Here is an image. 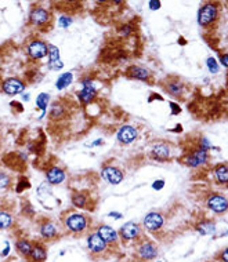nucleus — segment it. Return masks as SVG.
Here are the masks:
<instances>
[{
    "label": "nucleus",
    "instance_id": "nucleus-1",
    "mask_svg": "<svg viewBox=\"0 0 228 262\" xmlns=\"http://www.w3.org/2000/svg\"><path fill=\"white\" fill-rule=\"evenodd\" d=\"M65 226L72 233H82L87 229V218L78 212L69 214L65 218Z\"/></svg>",
    "mask_w": 228,
    "mask_h": 262
},
{
    "label": "nucleus",
    "instance_id": "nucleus-2",
    "mask_svg": "<svg viewBox=\"0 0 228 262\" xmlns=\"http://www.w3.org/2000/svg\"><path fill=\"white\" fill-rule=\"evenodd\" d=\"M219 15V8L213 3H206L198 13V22L201 26H208L215 22Z\"/></svg>",
    "mask_w": 228,
    "mask_h": 262
},
{
    "label": "nucleus",
    "instance_id": "nucleus-3",
    "mask_svg": "<svg viewBox=\"0 0 228 262\" xmlns=\"http://www.w3.org/2000/svg\"><path fill=\"white\" fill-rule=\"evenodd\" d=\"M26 52L32 59H42L49 54V46L43 40H33L28 45Z\"/></svg>",
    "mask_w": 228,
    "mask_h": 262
},
{
    "label": "nucleus",
    "instance_id": "nucleus-4",
    "mask_svg": "<svg viewBox=\"0 0 228 262\" xmlns=\"http://www.w3.org/2000/svg\"><path fill=\"white\" fill-rule=\"evenodd\" d=\"M144 228L150 232H158L162 229L163 224H165V218L162 214H159L157 211H152L150 214H147L144 218Z\"/></svg>",
    "mask_w": 228,
    "mask_h": 262
},
{
    "label": "nucleus",
    "instance_id": "nucleus-5",
    "mask_svg": "<svg viewBox=\"0 0 228 262\" xmlns=\"http://www.w3.org/2000/svg\"><path fill=\"white\" fill-rule=\"evenodd\" d=\"M87 247L90 250L91 254H94V256H101V254H104L105 251H107L108 244L105 243L104 240L98 236L97 232H94V233H91V235H89V237H87Z\"/></svg>",
    "mask_w": 228,
    "mask_h": 262
},
{
    "label": "nucleus",
    "instance_id": "nucleus-6",
    "mask_svg": "<svg viewBox=\"0 0 228 262\" xmlns=\"http://www.w3.org/2000/svg\"><path fill=\"white\" fill-rule=\"evenodd\" d=\"M206 205H208L209 210H212L216 214H222L224 211H227L228 209V202L227 199L222 196V195H219V193H213V195H210L208 199V202H206Z\"/></svg>",
    "mask_w": 228,
    "mask_h": 262
},
{
    "label": "nucleus",
    "instance_id": "nucleus-7",
    "mask_svg": "<svg viewBox=\"0 0 228 262\" xmlns=\"http://www.w3.org/2000/svg\"><path fill=\"white\" fill-rule=\"evenodd\" d=\"M141 235V228L140 225L134 224V222H126L122 225V228L119 230V236L123 239L124 242H130V240H136Z\"/></svg>",
    "mask_w": 228,
    "mask_h": 262
},
{
    "label": "nucleus",
    "instance_id": "nucleus-8",
    "mask_svg": "<svg viewBox=\"0 0 228 262\" xmlns=\"http://www.w3.org/2000/svg\"><path fill=\"white\" fill-rule=\"evenodd\" d=\"M1 90L7 96H17V94H21L25 90V84L20 79L11 77V79H7V80L3 82Z\"/></svg>",
    "mask_w": 228,
    "mask_h": 262
},
{
    "label": "nucleus",
    "instance_id": "nucleus-9",
    "mask_svg": "<svg viewBox=\"0 0 228 262\" xmlns=\"http://www.w3.org/2000/svg\"><path fill=\"white\" fill-rule=\"evenodd\" d=\"M137 257L143 261H152L158 257L157 246L151 242H144L137 247Z\"/></svg>",
    "mask_w": 228,
    "mask_h": 262
},
{
    "label": "nucleus",
    "instance_id": "nucleus-10",
    "mask_svg": "<svg viewBox=\"0 0 228 262\" xmlns=\"http://www.w3.org/2000/svg\"><path fill=\"white\" fill-rule=\"evenodd\" d=\"M206 161H208V151L201 149V148L198 151H194L192 154H189L184 160V163L188 167H192V168L202 166Z\"/></svg>",
    "mask_w": 228,
    "mask_h": 262
},
{
    "label": "nucleus",
    "instance_id": "nucleus-11",
    "mask_svg": "<svg viewBox=\"0 0 228 262\" xmlns=\"http://www.w3.org/2000/svg\"><path fill=\"white\" fill-rule=\"evenodd\" d=\"M101 175H103V178L107 181V182H110L111 185H117V184H120L122 182V179H123V173L117 168V167H104L103 168V171H101Z\"/></svg>",
    "mask_w": 228,
    "mask_h": 262
},
{
    "label": "nucleus",
    "instance_id": "nucleus-12",
    "mask_svg": "<svg viewBox=\"0 0 228 262\" xmlns=\"http://www.w3.org/2000/svg\"><path fill=\"white\" fill-rule=\"evenodd\" d=\"M29 21L32 22L33 25L42 26L50 21V14L43 7H35L29 14Z\"/></svg>",
    "mask_w": 228,
    "mask_h": 262
},
{
    "label": "nucleus",
    "instance_id": "nucleus-13",
    "mask_svg": "<svg viewBox=\"0 0 228 262\" xmlns=\"http://www.w3.org/2000/svg\"><path fill=\"white\" fill-rule=\"evenodd\" d=\"M97 96V91H96V87L93 86L90 80H85L83 82V90L78 93L79 100L83 104H90L94 98Z\"/></svg>",
    "mask_w": 228,
    "mask_h": 262
},
{
    "label": "nucleus",
    "instance_id": "nucleus-14",
    "mask_svg": "<svg viewBox=\"0 0 228 262\" xmlns=\"http://www.w3.org/2000/svg\"><path fill=\"white\" fill-rule=\"evenodd\" d=\"M98 236L101 237L103 240H104L105 243L108 244H115L117 242V232L111 226H108V225H101L97 230Z\"/></svg>",
    "mask_w": 228,
    "mask_h": 262
},
{
    "label": "nucleus",
    "instance_id": "nucleus-15",
    "mask_svg": "<svg viewBox=\"0 0 228 262\" xmlns=\"http://www.w3.org/2000/svg\"><path fill=\"white\" fill-rule=\"evenodd\" d=\"M137 138V130L131 126H123L117 131V141L120 144H131Z\"/></svg>",
    "mask_w": 228,
    "mask_h": 262
},
{
    "label": "nucleus",
    "instance_id": "nucleus-16",
    "mask_svg": "<svg viewBox=\"0 0 228 262\" xmlns=\"http://www.w3.org/2000/svg\"><path fill=\"white\" fill-rule=\"evenodd\" d=\"M49 68L53 70H59L64 64L59 59V52L57 46H49Z\"/></svg>",
    "mask_w": 228,
    "mask_h": 262
},
{
    "label": "nucleus",
    "instance_id": "nucleus-17",
    "mask_svg": "<svg viewBox=\"0 0 228 262\" xmlns=\"http://www.w3.org/2000/svg\"><path fill=\"white\" fill-rule=\"evenodd\" d=\"M170 156V148L166 144H157L155 147L151 149V157L158 160V161H163L168 160Z\"/></svg>",
    "mask_w": 228,
    "mask_h": 262
},
{
    "label": "nucleus",
    "instance_id": "nucleus-18",
    "mask_svg": "<svg viewBox=\"0 0 228 262\" xmlns=\"http://www.w3.org/2000/svg\"><path fill=\"white\" fill-rule=\"evenodd\" d=\"M46 178H47V182L52 184V185H59L61 182H64L65 179V173L64 170H61L58 167H52L47 174H46Z\"/></svg>",
    "mask_w": 228,
    "mask_h": 262
},
{
    "label": "nucleus",
    "instance_id": "nucleus-19",
    "mask_svg": "<svg viewBox=\"0 0 228 262\" xmlns=\"http://www.w3.org/2000/svg\"><path fill=\"white\" fill-rule=\"evenodd\" d=\"M127 76L131 79H137V80H148L151 76L150 70L145 69L143 66H138V65H133L127 69Z\"/></svg>",
    "mask_w": 228,
    "mask_h": 262
},
{
    "label": "nucleus",
    "instance_id": "nucleus-20",
    "mask_svg": "<svg viewBox=\"0 0 228 262\" xmlns=\"http://www.w3.org/2000/svg\"><path fill=\"white\" fill-rule=\"evenodd\" d=\"M28 258L32 262H45L47 258V251L42 244H33L32 251Z\"/></svg>",
    "mask_w": 228,
    "mask_h": 262
},
{
    "label": "nucleus",
    "instance_id": "nucleus-21",
    "mask_svg": "<svg viewBox=\"0 0 228 262\" xmlns=\"http://www.w3.org/2000/svg\"><path fill=\"white\" fill-rule=\"evenodd\" d=\"M165 89H166V91L169 93L170 96L180 97L182 94V90H184V84L176 80V79H171L169 83L165 84Z\"/></svg>",
    "mask_w": 228,
    "mask_h": 262
},
{
    "label": "nucleus",
    "instance_id": "nucleus-22",
    "mask_svg": "<svg viewBox=\"0 0 228 262\" xmlns=\"http://www.w3.org/2000/svg\"><path fill=\"white\" fill-rule=\"evenodd\" d=\"M33 244L29 242V240H26V239H20V240H17V243H15V249H17V253H20L21 256L25 257L28 258L29 254H31V251H32Z\"/></svg>",
    "mask_w": 228,
    "mask_h": 262
},
{
    "label": "nucleus",
    "instance_id": "nucleus-23",
    "mask_svg": "<svg viewBox=\"0 0 228 262\" xmlns=\"http://www.w3.org/2000/svg\"><path fill=\"white\" fill-rule=\"evenodd\" d=\"M40 235L45 239H54L57 236V226L53 222H45L40 226Z\"/></svg>",
    "mask_w": 228,
    "mask_h": 262
},
{
    "label": "nucleus",
    "instance_id": "nucleus-24",
    "mask_svg": "<svg viewBox=\"0 0 228 262\" xmlns=\"http://www.w3.org/2000/svg\"><path fill=\"white\" fill-rule=\"evenodd\" d=\"M196 230L199 235L202 236H208V235H212L216 230V225L213 221H203L201 224L196 225Z\"/></svg>",
    "mask_w": 228,
    "mask_h": 262
},
{
    "label": "nucleus",
    "instance_id": "nucleus-25",
    "mask_svg": "<svg viewBox=\"0 0 228 262\" xmlns=\"http://www.w3.org/2000/svg\"><path fill=\"white\" fill-rule=\"evenodd\" d=\"M14 222V218L11 215V212L7 211H0V230L8 229L11 228V225Z\"/></svg>",
    "mask_w": 228,
    "mask_h": 262
},
{
    "label": "nucleus",
    "instance_id": "nucleus-26",
    "mask_svg": "<svg viewBox=\"0 0 228 262\" xmlns=\"http://www.w3.org/2000/svg\"><path fill=\"white\" fill-rule=\"evenodd\" d=\"M215 175L216 179L220 182V184H227L228 181V168L226 164H219V166L215 168Z\"/></svg>",
    "mask_w": 228,
    "mask_h": 262
},
{
    "label": "nucleus",
    "instance_id": "nucleus-27",
    "mask_svg": "<svg viewBox=\"0 0 228 262\" xmlns=\"http://www.w3.org/2000/svg\"><path fill=\"white\" fill-rule=\"evenodd\" d=\"M72 79H73V76H72L71 72L62 73V76H59L58 80H57V89L58 90L66 89V87L72 83Z\"/></svg>",
    "mask_w": 228,
    "mask_h": 262
},
{
    "label": "nucleus",
    "instance_id": "nucleus-28",
    "mask_svg": "<svg viewBox=\"0 0 228 262\" xmlns=\"http://www.w3.org/2000/svg\"><path fill=\"white\" fill-rule=\"evenodd\" d=\"M72 203L76 206V207H80V209H85L87 206V199L83 193H75L72 195Z\"/></svg>",
    "mask_w": 228,
    "mask_h": 262
},
{
    "label": "nucleus",
    "instance_id": "nucleus-29",
    "mask_svg": "<svg viewBox=\"0 0 228 262\" xmlns=\"http://www.w3.org/2000/svg\"><path fill=\"white\" fill-rule=\"evenodd\" d=\"M49 101H50V97H49V94L42 93V94H39L38 98H36V105H38V108L42 109V110L45 112L46 108H47V105H49Z\"/></svg>",
    "mask_w": 228,
    "mask_h": 262
},
{
    "label": "nucleus",
    "instance_id": "nucleus-30",
    "mask_svg": "<svg viewBox=\"0 0 228 262\" xmlns=\"http://www.w3.org/2000/svg\"><path fill=\"white\" fill-rule=\"evenodd\" d=\"M62 113H64L62 105H59L58 103L54 104V106L52 108V112H50V117H53V119H59V117H62Z\"/></svg>",
    "mask_w": 228,
    "mask_h": 262
},
{
    "label": "nucleus",
    "instance_id": "nucleus-31",
    "mask_svg": "<svg viewBox=\"0 0 228 262\" xmlns=\"http://www.w3.org/2000/svg\"><path fill=\"white\" fill-rule=\"evenodd\" d=\"M206 65H208V69L210 70V73H217L219 72V64H217V61H216L215 58H208L206 59Z\"/></svg>",
    "mask_w": 228,
    "mask_h": 262
},
{
    "label": "nucleus",
    "instance_id": "nucleus-32",
    "mask_svg": "<svg viewBox=\"0 0 228 262\" xmlns=\"http://www.w3.org/2000/svg\"><path fill=\"white\" fill-rule=\"evenodd\" d=\"M8 185H10V177L6 173L0 171V189H4Z\"/></svg>",
    "mask_w": 228,
    "mask_h": 262
},
{
    "label": "nucleus",
    "instance_id": "nucleus-33",
    "mask_svg": "<svg viewBox=\"0 0 228 262\" xmlns=\"http://www.w3.org/2000/svg\"><path fill=\"white\" fill-rule=\"evenodd\" d=\"M71 24H72L71 17H66V15H64V17H61V18H59V25L62 26V28H68Z\"/></svg>",
    "mask_w": 228,
    "mask_h": 262
},
{
    "label": "nucleus",
    "instance_id": "nucleus-34",
    "mask_svg": "<svg viewBox=\"0 0 228 262\" xmlns=\"http://www.w3.org/2000/svg\"><path fill=\"white\" fill-rule=\"evenodd\" d=\"M8 254H10V243H8V242H4V249L0 253V257H1V258H6Z\"/></svg>",
    "mask_w": 228,
    "mask_h": 262
},
{
    "label": "nucleus",
    "instance_id": "nucleus-35",
    "mask_svg": "<svg viewBox=\"0 0 228 262\" xmlns=\"http://www.w3.org/2000/svg\"><path fill=\"white\" fill-rule=\"evenodd\" d=\"M163 186H165V181H163V179H158V181H155V182L152 184V188H154L155 191H161Z\"/></svg>",
    "mask_w": 228,
    "mask_h": 262
},
{
    "label": "nucleus",
    "instance_id": "nucleus-36",
    "mask_svg": "<svg viewBox=\"0 0 228 262\" xmlns=\"http://www.w3.org/2000/svg\"><path fill=\"white\" fill-rule=\"evenodd\" d=\"M148 6H150L151 10H158V8L161 7V1H158V0H151L150 3H148Z\"/></svg>",
    "mask_w": 228,
    "mask_h": 262
},
{
    "label": "nucleus",
    "instance_id": "nucleus-37",
    "mask_svg": "<svg viewBox=\"0 0 228 262\" xmlns=\"http://www.w3.org/2000/svg\"><path fill=\"white\" fill-rule=\"evenodd\" d=\"M130 32H131V28L129 25H124L123 28L120 29V35H123V36H127Z\"/></svg>",
    "mask_w": 228,
    "mask_h": 262
},
{
    "label": "nucleus",
    "instance_id": "nucleus-38",
    "mask_svg": "<svg viewBox=\"0 0 228 262\" xmlns=\"http://www.w3.org/2000/svg\"><path fill=\"white\" fill-rule=\"evenodd\" d=\"M170 106H171V112H173V113H174V115H178V113H180V112H181V109L178 108V105H177V104H170Z\"/></svg>",
    "mask_w": 228,
    "mask_h": 262
},
{
    "label": "nucleus",
    "instance_id": "nucleus-39",
    "mask_svg": "<svg viewBox=\"0 0 228 262\" xmlns=\"http://www.w3.org/2000/svg\"><path fill=\"white\" fill-rule=\"evenodd\" d=\"M227 253H228V250L227 249H224L222 251V254H220V260H222V262H228Z\"/></svg>",
    "mask_w": 228,
    "mask_h": 262
},
{
    "label": "nucleus",
    "instance_id": "nucleus-40",
    "mask_svg": "<svg viewBox=\"0 0 228 262\" xmlns=\"http://www.w3.org/2000/svg\"><path fill=\"white\" fill-rule=\"evenodd\" d=\"M21 184H22V185L17 186V192H21V191H22L24 188H29V186H31V184H28V182H26L25 179H24V181H22Z\"/></svg>",
    "mask_w": 228,
    "mask_h": 262
},
{
    "label": "nucleus",
    "instance_id": "nucleus-41",
    "mask_svg": "<svg viewBox=\"0 0 228 262\" xmlns=\"http://www.w3.org/2000/svg\"><path fill=\"white\" fill-rule=\"evenodd\" d=\"M220 59H222V64L224 65V66H228V55L227 54H222V55H220Z\"/></svg>",
    "mask_w": 228,
    "mask_h": 262
},
{
    "label": "nucleus",
    "instance_id": "nucleus-42",
    "mask_svg": "<svg viewBox=\"0 0 228 262\" xmlns=\"http://www.w3.org/2000/svg\"><path fill=\"white\" fill-rule=\"evenodd\" d=\"M108 217L116 218V219H119V218H122V214H120V212H114V211H112V212H110V214H108Z\"/></svg>",
    "mask_w": 228,
    "mask_h": 262
},
{
    "label": "nucleus",
    "instance_id": "nucleus-43",
    "mask_svg": "<svg viewBox=\"0 0 228 262\" xmlns=\"http://www.w3.org/2000/svg\"><path fill=\"white\" fill-rule=\"evenodd\" d=\"M158 262H162V261H158Z\"/></svg>",
    "mask_w": 228,
    "mask_h": 262
}]
</instances>
